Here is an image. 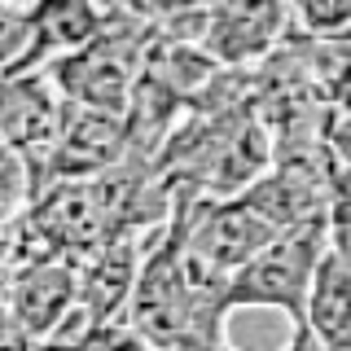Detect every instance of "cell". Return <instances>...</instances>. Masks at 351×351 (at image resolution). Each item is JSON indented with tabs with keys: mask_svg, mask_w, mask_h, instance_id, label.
I'll use <instances>...</instances> for the list:
<instances>
[{
	"mask_svg": "<svg viewBox=\"0 0 351 351\" xmlns=\"http://www.w3.org/2000/svg\"><path fill=\"white\" fill-rule=\"evenodd\" d=\"M149 40H154L149 22H141V18L123 14L119 5H110V22H106L101 36H93L71 58L53 62L49 75L66 93V101L123 114L136 84H141V71H145Z\"/></svg>",
	"mask_w": 351,
	"mask_h": 351,
	"instance_id": "obj_1",
	"label": "cell"
},
{
	"mask_svg": "<svg viewBox=\"0 0 351 351\" xmlns=\"http://www.w3.org/2000/svg\"><path fill=\"white\" fill-rule=\"evenodd\" d=\"M329 233H334L329 215L277 233L255 259H246L228 277V312H237V307H277L294 325H303Z\"/></svg>",
	"mask_w": 351,
	"mask_h": 351,
	"instance_id": "obj_2",
	"label": "cell"
},
{
	"mask_svg": "<svg viewBox=\"0 0 351 351\" xmlns=\"http://www.w3.org/2000/svg\"><path fill=\"white\" fill-rule=\"evenodd\" d=\"M285 22H290V0H215V5L180 9L158 31L202 44L219 66H246L277 49Z\"/></svg>",
	"mask_w": 351,
	"mask_h": 351,
	"instance_id": "obj_3",
	"label": "cell"
},
{
	"mask_svg": "<svg viewBox=\"0 0 351 351\" xmlns=\"http://www.w3.org/2000/svg\"><path fill=\"white\" fill-rule=\"evenodd\" d=\"M66 123H71V101L49 71L31 75H5V97H0V128H5V149H14L31 171L36 197L49 189L53 162H58Z\"/></svg>",
	"mask_w": 351,
	"mask_h": 351,
	"instance_id": "obj_4",
	"label": "cell"
},
{
	"mask_svg": "<svg viewBox=\"0 0 351 351\" xmlns=\"http://www.w3.org/2000/svg\"><path fill=\"white\" fill-rule=\"evenodd\" d=\"M281 228L268 224L255 206H246L241 197H197L189 215V246L206 263H215L219 272H233L246 259H255Z\"/></svg>",
	"mask_w": 351,
	"mask_h": 351,
	"instance_id": "obj_5",
	"label": "cell"
},
{
	"mask_svg": "<svg viewBox=\"0 0 351 351\" xmlns=\"http://www.w3.org/2000/svg\"><path fill=\"white\" fill-rule=\"evenodd\" d=\"M80 307V268L66 259L27 263L5 272V321L22 325L31 338H53L58 325Z\"/></svg>",
	"mask_w": 351,
	"mask_h": 351,
	"instance_id": "obj_6",
	"label": "cell"
},
{
	"mask_svg": "<svg viewBox=\"0 0 351 351\" xmlns=\"http://www.w3.org/2000/svg\"><path fill=\"white\" fill-rule=\"evenodd\" d=\"M110 22V5L101 9L97 0H31L27 5V53L18 66H9L5 75H31L49 71L53 62L71 58L75 49H84L93 36H101Z\"/></svg>",
	"mask_w": 351,
	"mask_h": 351,
	"instance_id": "obj_7",
	"label": "cell"
},
{
	"mask_svg": "<svg viewBox=\"0 0 351 351\" xmlns=\"http://www.w3.org/2000/svg\"><path fill=\"white\" fill-rule=\"evenodd\" d=\"M132 158V141H128V123L123 114H110V110H88L71 101V123H66L58 162H53V180H93L110 167Z\"/></svg>",
	"mask_w": 351,
	"mask_h": 351,
	"instance_id": "obj_8",
	"label": "cell"
},
{
	"mask_svg": "<svg viewBox=\"0 0 351 351\" xmlns=\"http://www.w3.org/2000/svg\"><path fill=\"white\" fill-rule=\"evenodd\" d=\"M145 237L128 233V237H110L101 250H93L80 263V307L97 321H114L128 316L132 290L141 277V259H145Z\"/></svg>",
	"mask_w": 351,
	"mask_h": 351,
	"instance_id": "obj_9",
	"label": "cell"
},
{
	"mask_svg": "<svg viewBox=\"0 0 351 351\" xmlns=\"http://www.w3.org/2000/svg\"><path fill=\"white\" fill-rule=\"evenodd\" d=\"M290 9L312 36H351V0H290Z\"/></svg>",
	"mask_w": 351,
	"mask_h": 351,
	"instance_id": "obj_10",
	"label": "cell"
},
{
	"mask_svg": "<svg viewBox=\"0 0 351 351\" xmlns=\"http://www.w3.org/2000/svg\"><path fill=\"white\" fill-rule=\"evenodd\" d=\"M75 351H154V343L128 321V316H114V321H97L80 338Z\"/></svg>",
	"mask_w": 351,
	"mask_h": 351,
	"instance_id": "obj_11",
	"label": "cell"
},
{
	"mask_svg": "<svg viewBox=\"0 0 351 351\" xmlns=\"http://www.w3.org/2000/svg\"><path fill=\"white\" fill-rule=\"evenodd\" d=\"M123 14L132 18H141V22H149V27H162L167 18H176L180 9H189L193 0H114Z\"/></svg>",
	"mask_w": 351,
	"mask_h": 351,
	"instance_id": "obj_12",
	"label": "cell"
},
{
	"mask_svg": "<svg viewBox=\"0 0 351 351\" xmlns=\"http://www.w3.org/2000/svg\"><path fill=\"white\" fill-rule=\"evenodd\" d=\"M285 351H334V347H329L325 338H316V329L303 321V325H294V338H290V347H285Z\"/></svg>",
	"mask_w": 351,
	"mask_h": 351,
	"instance_id": "obj_13",
	"label": "cell"
},
{
	"mask_svg": "<svg viewBox=\"0 0 351 351\" xmlns=\"http://www.w3.org/2000/svg\"><path fill=\"white\" fill-rule=\"evenodd\" d=\"M14 5H31V0H14Z\"/></svg>",
	"mask_w": 351,
	"mask_h": 351,
	"instance_id": "obj_14",
	"label": "cell"
}]
</instances>
